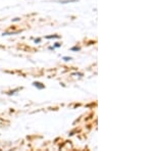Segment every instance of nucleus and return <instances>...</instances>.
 Masks as SVG:
<instances>
[{
    "label": "nucleus",
    "instance_id": "obj_1",
    "mask_svg": "<svg viewBox=\"0 0 153 151\" xmlns=\"http://www.w3.org/2000/svg\"><path fill=\"white\" fill-rule=\"evenodd\" d=\"M33 85L35 86V87H38L39 89H44V88H45V86H44L43 84L38 83V82H35V83H33Z\"/></svg>",
    "mask_w": 153,
    "mask_h": 151
},
{
    "label": "nucleus",
    "instance_id": "obj_2",
    "mask_svg": "<svg viewBox=\"0 0 153 151\" xmlns=\"http://www.w3.org/2000/svg\"><path fill=\"white\" fill-rule=\"evenodd\" d=\"M45 38L46 39H59V38H60V36H58V35H50V36H46Z\"/></svg>",
    "mask_w": 153,
    "mask_h": 151
},
{
    "label": "nucleus",
    "instance_id": "obj_3",
    "mask_svg": "<svg viewBox=\"0 0 153 151\" xmlns=\"http://www.w3.org/2000/svg\"><path fill=\"white\" fill-rule=\"evenodd\" d=\"M76 1H78V0H60L58 2H60V3H68V2H76Z\"/></svg>",
    "mask_w": 153,
    "mask_h": 151
},
{
    "label": "nucleus",
    "instance_id": "obj_4",
    "mask_svg": "<svg viewBox=\"0 0 153 151\" xmlns=\"http://www.w3.org/2000/svg\"><path fill=\"white\" fill-rule=\"evenodd\" d=\"M71 51H80L81 48H80V47H71Z\"/></svg>",
    "mask_w": 153,
    "mask_h": 151
},
{
    "label": "nucleus",
    "instance_id": "obj_5",
    "mask_svg": "<svg viewBox=\"0 0 153 151\" xmlns=\"http://www.w3.org/2000/svg\"><path fill=\"white\" fill-rule=\"evenodd\" d=\"M63 60L65 61H68V60H71V57H68V56H65V57H62Z\"/></svg>",
    "mask_w": 153,
    "mask_h": 151
},
{
    "label": "nucleus",
    "instance_id": "obj_6",
    "mask_svg": "<svg viewBox=\"0 0 153 151\" xmlns=\"http://www.w3.org/2000/svg\"><path fill=\"white\" fill-rule=\"evenodd\" d=\"M60 46H61L60 43H55V45H54L53 47H54V48H58V47H60Z\"/></svg>",
    "mask_w": 153,
    "mask_h": 151
},
{
    "label": "nucleus",
    "instance_id": "obj_7",
    "mask_svg": "<svg viewBox=\"0 0 153 151\" xmlns=\"http://www.w3.org/2000/svg\"><path fill=\"white\" fill-rule=\"evenodd\" d=\"M40 42H41V39H36V40H35V43L37 44V43H40Z\"/></svg>",
    "mask_w": 153,
    "mask_h": 151
},
{
    "label": "nucleus",
    "instance_id": "obj_8",
    "mask_svg": "<svg viewBox=\"0 0 153 151\" xmlns=\"http://www.w3.org/2000/svg\"><path fill=\"white\" fill-rule=\"evenodd\" d=\"M12 21H13V22H18V21H19V18H16V19H12Z\"/></svg>",
    "mask_w": 153,
    "mask_h": 151
}]
</instances>
